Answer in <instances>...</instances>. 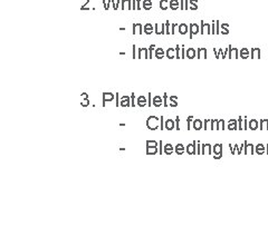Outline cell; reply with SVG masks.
<instances>
[{
	"label": "cell",
	"mask_w": 268,
	"mask_h": 226,
	"mask_svg": "<svg viewBox=\"0 0 268 226\" xmlns=\"http://www.w3.org/2000/svg\"><path fill=\"white\" fill-rule=\"evenodd\" d=\"M152 104L154 107L163 106V97H161V96H154Z\"/></svg>",
	"instance_id": "9"
},
{
	"label": "cell",
	"mask_w": 268,
	"mask_h": 226,
	"mask_svg": "<svg viewBox=\"0 0 268 226\" xmlns=\"http://www.w3.org/2000/svg\"><path fill=\"white\" fill-rule=\"evenodd\" d=\"M159 154H160V155L164 154V151H163V142H162V140H160V142H159Z\"/></svg>",
	"instance_id": "33"
},
{
	"label": "cell",
	"mask_w": 268,
	"mask_h": 226,
	"mask_svg": "<svg viewBox=\"0 0 268 226\" xmlns=\"http://www.w3.org/2000/svg\"><path fill=\"white\" fill-rule=\"evenodd\" d=\"M160 8L167 10L169 8V0H160Z\"/></svg>",
	"instance_id": "18"
},
{
	"label": "cell",
	"mask_w": 268,
	"mask_h": 226,
	"mask_svg": "<svg viewBox=\"0 0 268 226\" xmlns=\"http://www.w3.org/2000/svg\"><path fill=\"white\" fill-rule=\"evenodd\" d=\"M145 144H146V147H158L159 146V142H156V140H146Z\"/></svg>",
	"instance_id": "20"
},
{
	"label": "cell",
	"mask_w": 268,
	"mask_h": 226,
	"mask_svg": "<svg viewBox=\"0 0 268 226\" xmlns=\"http://www.w3.org/2000/svg\"><path fill=\"white\" fill-rule=\"evenodd\" d=\"M103 2V6H104V9L108 10V2H106V0H102Z\"/></svg>",
	"instance_id": "46"
},
{
	"label": "cell",
	"mask_w": 268,
	"mask_h": 226,
	"mask_svg": "<svg viewBox=\"0 0 268 226\" xmlns=\"http://www.w3.org/2000/svg\"><path fill=\"white\" fill-rule=\"evenodd\" d=\"M179 32L181 35H185L188 32V26H187L186 24H180L179 25Z\"/></svg>",
	"instance_id": "16"
},
{
	"label": "cell",
	"mask_w": 268,
	"mask_h": 226,
	"mask_svg": "<svg viewBox=\"0 0 268 226\" xmlns=\"http://www.w3.org/2000/svg\"><path fill=\"white\" fill-rule=\"evenodd\" d=\"M187 151H188V154H190V155L194 154V145H188V147H187Z\"/></svg>",
	"instance_id": "31"
},
{
	"label": "cell",
	"mask_w": 268,
	"mask_h": 226,
	"mask_svg": "<svg viewBox=\"0 0 268 226\" xmlns=\"http://www.w3.org/2000/svg\"><path fill=\"white\" fill-rule=\"evenodd\" d=\"M132 58L135 59L138 58V50H137V46L133 45V47H132Z\"/></svg>",
	"instance_id": "26"
},
{
	"label": "cell",
	"mask_w": 268,
	"mask_h": 226,
	"mask_svg": "<svg viewBox=\"0 0 268 226\" xmlns=\"http://www.w3.org/2000/svg\"><path fill=\"white\" fill-rule=\"evenodd\" d=\"M169 7H170L172 10H177L180 7V2L178 1V0H170V2H169Z\"/></svg>",
	"instance_id": "13"
},
{
	"label": "cell",
	"mask_w": 268,
	"mask_h": 226,
	"mask_svg": "<svg viewBox=\"0 0 268 226\" xmlns=\"http://www.w3.org/2000/svg\"><path fill=\"white\" fill-rule=\"evenodd\" d=\"M170 21H166V35H170Z\"/></svg>",
	"instance_id": "32"
},
{
	"label": "cell",
	"mask_w": 268,
	"mask_h": 226,
	"mask_svg": "<svg viewBox=\"0 0 268 226\" xmlns=\"http://www.w3.org/2000/svg\"><path fill=\"white\" fill-rule=\"evenodd\" d=\"M187 57V51L185 49V47H182V49H181V58H185Z\"/></svg>",
	"instance_id": "43"
},
{
	"label": "cell",
	"mask_w": 268,
	"mask_h": 226,
	"mask_svg": "<svg viewBox=\"0 0 268 226\" xmlns=\"http://www.w3.org/2000/svg\"><path fill=\"white\" fill-rule=\"evenodd\" d=\"M169 106L170 107H177L178 106V103L175 101H171V99H169Z\"/></svg>",
	"instance_id": "36"
},
{
	"label": "cell",
	"mask_w": 268,
	"mask_h": 226,
	"mask_svg": "<svg viewBox=\"0 0 268 226\" xmlns=\"http://www.w3.org/2000/svg\"><path fill=\"white\" fill-rule=\"evenodd\" d=\"M163 151H164V154H166V155H171L172 153H173L174 148H173V146L171 145V144H166V145H164V147H163Z\"/></svg>",
	"instance_id": "12"
},
{
	"label": "cell",
	"mask_w": 268,
	"mask_h": 226,
	"mask_svg": "<svg viewBox=\"0 0 268 226\" xmlns=\"http://www.w3.org/2000/svg\"><path fill=\"white\" fill-rule=\"evenodd\" d=\"M143 30H144L145 35H152L154 32V25L145 24L144 26H143Z\"/></svg>",
	"instance_id": "8"
},
{
	"label": "cell",
	"mask_w": 268,
	"mask_h": 226,
	"mask_svg": "<svg viewBox=\"0 0 268 226\" xmlns=\"http://www.w3.org/2000/svg\"><path fill=\"white\" fill-rule=\"evenodd\" d=\"M169 99H171V101H175V102H177V101H178V97H177V96H170V97H169Z\"/></svg>",
	"instance_id": "48"
},
{
	"label": "cell",
	"mask_w": 268,
	"mask_h": 226,
	"mask_svg": "<svg viewBox=\"0 0 268 226\" xmlns=\"http://www.w3.org/2000/svg\"><path fill=\"white\" fill-rule=\"evenodd\" d=\"M193 127L194 129H200L201 128V123H200V121H196L193 123Z\"/></svg>",
	"instance_id": "35"
},
{
	"label": "cell",
	"mask_w": 268,
	"mask_h": 226,
	"mask_svg": "<svg viewBox=\"0 0 268 226\" xmlns=\"http://www.w3.org/2000/svg\"><path fill=\"white\" fill-rule=\"evenodd\" d=\"M160 128H161V131H163L164 129V117L163 116H161V118H160Z\"/></svg>",
	"instance_id": "37"
},
{
	"label": "cell",
	"mask_w": 268,
	"mask_h": 226,
	"mask_svg": "<svg viewBox=\"0 0 268 226\" xmlns=\"http://www.w3.org/2000/svg\"><path fill=\"white\" fill-rule=\"evenodd\" d=\"M87 98H90V96L87 92H82V94H80V99H87Z\"/></svg>",
	"instance_id": "39"
},
{
	"label": "cell",
	"mask_w": 268,
	"mask_h": 226,
	"mask_svg": "<svg viewBox=\"0 0 268 226\" xmlns=\"http://www.w3.org/2000/svg\"><path fill=\"white\" fill-rule=\"evenodd\" d=\"M154 56L158 59H162L163 57H166V50L162 47H157L156 51H154Z\"/></svg>",
	"instance_id": "5"
},
{
	"label": "cell",
	"mask_w": 268,
	"mask_h": 226,
	"mask_svg": "<svg viewBox=\"0 0 268 226\" xmlns=\"http://www.w3.org/2000/svg\"><path fill=\"white\" fill-rule=\"evenodd\" d=\"M115 99V95L112 92H103V103L102 106H106V102H113Z\"/></svg>",
	"instance_id": "2"
},
{
	"label": "cell",
	"mask_w": 268,
	"mask_h": 226,
	"mask_svg": "<svg viewBox=\"0 0 268 226\" xmlns=\"http://www.w3.org/2000/svg\"><path fill=\"white\" fill-rule=\"evenodd\" d=\"M156 49H157L156 45H151L149 47V57H150V59H152V56L154 55V51H156Z\"/></svg>",
	"instance_id": "23"
},
{
	"label": "cell",
	"mask_w": 268,
	"mask_h": 226,
	"mask_svg": "<svg viewBox=\"0 0 268 226\" xmlns=\"http://www.w3.org/2000/svg\"><path fill=\"white\" fill-rule=\"evenodd\" d=\"M175 58H181V49L179 48V45L175 46Z\"/></svg>",
	"instance_id": "29"
},
{
	"label": "cell",
	"mask_w": 268,
	"mask_h": 226,
	"mask_svg": "<svg viewBox=\"0 0 268 226\" xmlns=\"http://www.w3.org/2000/svg\"><path fill=\"white\" fill-rule=\"evenodd\" d=\"M146 127L149 131H157L160 128V118L157 116H150L146 120Z\"/></svg>",
	"instance_id": "1"
},
{
	"label": "cell",
	"mask_w": 268,
	"mask_h": 226,
	"mask_svg": "<svg viewBox=\"0 0 268 226\" xmlns=\"http://www.w3.org/2000/svg\"><path fill=\"white\" fill-rule=\"evenodd\" d=\"M130 97H131V107H133V108H134V107L137 106V98L138 97L134 95V92H132Z\"/></svg>",
	"instance_id": "21"
},
{
	"label": "cell",
	"mask_w": 268,
	"mask_h": 226,
	"mask_svg": "<svg viewBox=\"0 0 268 226\" xmlns=\"http://www.w3.org/2000/svg\"><path fill=\"white\" fill-rule=\"evenodd\" d=\"M183 151H185V147H183L182 144H178V145L174 147V153H177L178 155H182Z\"/></svg>",
	"instance_id": "17"
},
{
	"label": "cell",
	"mask_w": 268,
	"mask_h": 226,
	"mask_svg": "<svg viewBox=\"0 0 268 226\" xmlns=\"http://www.w3.org/2000/svg\"><path fill=\"white\" fill-rule=\"evenodd\" d=\"M82 1V5H80V9L85 10L86 9V5H89L90 0H80Z\"/></svg>",
	"instance_id": "28"
},
{
	"label": "cell",
	"mask_w": 268,
	"mask_h": 226,
	"mask_svg": "<svg viewBox=\"0 0 268 226\" xmlns=\"http://www.w3.org/2000/svg\"><path fill=\"white\" fill-rule=\"evenodd\" d=\"M175 128V121L172 120H167L164 121V129H167V131H173Z\"/></svg>",
	"instance_id": "7"
},
{
	"label": "cell",
	"mask_w": 268,
	"mask_h": 226,
	"mask_svg": "<svg viewBox=\"0 0 268 226\" xmlns=\"http://www.w3.org/2000/svg\"><path fill=\"white\" fill-rule=\"evenodd\" d=\"M142 1L141 0H137V10H141L142 9Z\"/></svg>",
	"instance_id": "40"
},
{
	"label": "cell",
	"mask_w": 268,
	"mask_h": 226,
	"mask_svg": "<svg viewBox=\"0 0 268 226\" xmlns=\"http://www.w3.org/2000/svg\"><path fill=\"white\" fill-rule=\"evenodd\" d=\"M132 10H137V0H132Z\"/></svg>",
	"instance_id": "41"
},
{
	"label": "cell",
	"mask_w": 268,
	"mask_h": 226,
	"mask_svg": "<svg viewBox=\"0 0 268 226\" xmlns=\"http://www.w3.org/2000/svg\"><path fill=\"white\" fill-rule=\"evenodd\" d=\"M80 105H82L83 107L90 106V98H87V99H80Z\"/></svg>",
	"instance_id": "27"
},
{
	"label": "cell",
	"mask_w": 268,
	"mask_h": 226,
	"mask_svg": "<svg viewBox=\"0 0 268 226\" xmlns=\"http://www.w3.org/2000/svg\"><path fill=\"white\" fill-rule=\"evenodd\" d=\"M142 3H143V9H145V10H150L153 6V2L151 1V0H143Z\"/></svg>",
	"instance_id": "14"
},
{
	"label": "cell",
	"mask_w": 268,
	"mask_h": 226,
	"mask_svg": "<svg viewBox=\"0 0 268 226\" xmlns=\"http://www.w3.org/2000/svg\"><path fill=\"white\" fill-rule=\"evenodd\" d=\"M121 9L132 10V0H121Z\"/></svg>",
	"instance_id": "6"
},
{
	"label": "cell",
	"mask_w": 268,
	"mask_h": 226,
	"mask_svg": "<svg viewBox=\"0 0 268 226\" xmlns=\"http://www.w3.org/2000/svg\"><path fill=\"white\" fill-rule=\"evenodd\" d=\"M185 3H186V9H188V0H186Z\"/></svg>",
	"instance_id": "50"
},
{
	"label": "cell",
	"mask_w": 268,
	"mask_h": 226,
	"mask_svg": "<svg viewBox=\"0 0 268 226\" xmlns=\"http://www.w3.org/2000/svg\"><path fill=\"white\" fill-rule=\"evenodd\" d=\"M180 8L181 9L185 8V0H181V1H180Z\"/></svg>",
	"instance_id": "47"
},
{
	"label": "cell",
	"mask_w": 268,
	"mask_h": 226,
	"mask_svg": "<svg viewBox=\"0 0 268 226\" xmlns=\"http://www.w3.org/2000/svg\"><path fill=\"white\" fill-rule=\"evenodd\" d=\"M159 154L158 147H146V155H156Z\"/></svg>",
	"instance_id": "15"
},
{
	"label": "cell",
	"mask_w": 268,
	"mask_h": 226,
	"mask_svg": "<svg viewBox=\"0 0 268 226\" xmlns=\"http://www.w3.org/2000/svg\"><path fill=\"white\" fill-rule=\"evenodd\" d=\"M142 55H143V56H144V58L150 59V57H149V48L143 47L142 48Z\"/></svg>",
	"instance_id": "25"
},
{
	"label": "cell",
	"mask_w": 268,
	"mask_h": 226,
	"mask_svg": "<svg viewBox=\"0 0 268 226\" xmlns=\"http://www.w3.org/2000/svg\"><path fill=\"white\" fill-rule=\"evenodd\" d=\"M162 97H163V106L164 107H169V104H168L169 103V96H168L167 92H164Z\"/></svg>",
	"instance_id": "24"
},
{
	"label": "cell",
	"mask_w": 268,
	"mask_h": 226,
	"mask_svg": "<svg viewBox=\"0 0 268 226\" xmlns=\"http://www.w3.org/2000/svg\"><path fill=\"white\" fill-rule=\"evenodd\" d=\"M198 32V26L191 24L190 25V38H192V34H197Z\"/></svg>",
	"instance_id": "19"
},
{
	"label": "cell",
	"mask_w": 268,
	"mask_h": 226,
	"mask_svg": "<svg viewBox=\"0 0 268 226\" xmlns=\"http://www.w3.org/2000/svg\"><path fill=\"white\" fill-rule=\"evenodd\" d=\"M154 32H156L157 35H161V29L159 28V24L154 25Z\"/></svg>",
	"instance_id": "34"
},
{
	"label": "cell",
	"mask_w": 268,
	"mask_h": 226,
	"mask_svg": "<svg viewBox=\"0 0 268 226\" xmlns=\"http://www.w3.org/2000/svg\"><path fill=\"white\" fill-rule=\"evenodd\" d=\"M152 101H153L152 94H151V92H149V94H148V106H149V107H152V105H153Z\"/></svg>",
	"instance_id": "30"
},
{
	"label": "cell",
	"mask_w": 268,
	"mask_h": 226,
	"mask_svg": "<svg viewBox=\"0 0 268 226\" xmlns=\"http://www.w3.org/2000/svg\"><path fill=\"white\" fill-rule=\"evenodd\" d=\"M166 57L168 59H173L175 58V48H171L169 47L166 50Z\"/></svg>",
	"instance_id": "11"
},
{
	"label": "cell",
	"mask_w": 268,
	"mask_h": 226,
	"mask_svg": "<svg viewBox=\"0 0 268 226\" xmlns=\"http://www.w3.org/2000/svg\"><path fill=\"white\" fill-rule=\"evenodd\" d=\"M120 106L123 107V108H127V107H130L131 106V97H128V96H123V97L120 99Z\"/></svg>",
	"instance_id": "4"
},
{
	"label": "cell",
	"mask_w": 268,
	"mask_h": 226,
	"mask_svg": "<svg viewBox=\"0 0 268 226\" xmlns=\"http://www.w3.org/2000/svg\"><path fill=\"white\" fill-rule=\"evenodd\" d=\"M178 24H172L171 25V34L172 35H174L175 34V28H177L178 27Z\"/></svg>",
	"instance_id": "38"
},
{
	"label": "cell",
	"mask_w": 268,
	"mask_h": 226,
	"mask_svg": "<svg viewBox=\"0 0 268 226\" xmlns=\"http://www.w3.org/2000/svg\"><path fill=\"white\" fill-rule=\"evenodd\" d=\"M120 95H119V92H116V96H115V98H116V104H115V105H116V107H119L120 106Z\"/></svg>",
	"instance_id": "42"
},
{
	"label": "cell",
	"mask_w": 268,
	"mask_h": 226,
	"mask_svg": "<svg viewBox=\"0 0 268 226\" xmlns=\"http://www.w3.org/2000/svg\"><path fill=\"white\" fill-rule=\"evenodd\" d=\"M144 30H143V25L141 24H133L132 25V34L133 35H142Z\"/></svg>",
	"instance_id": "3"
},
{
	"label": "cell",
	"mask_w": 268,
	"mask_h": 226,
	"mask_svg": "<svg viewBox=\"0 0 268 226\" xmlns=\"http://www.w3.org/2000/svg\"><path fill=\"white\" fill-rule=\"evenodd\" d=\"M116 10L119 9V6H120V3H121V0H116Z\"/></svg>",
	"instance_id": "49"
},
{
	"label": "cell",
	"mask_w": 268,
	"mask_h": 226,
	"mask_svg": "<svg viewBox=\"0 0 268 226\" xmlns=\"http://www.w3.org/2000/svg\"><path fill=\"white\" fill-rule=\"evenodd\" d=\"M138 58H142V48L138 49Z\"/></svg>",
	"instance_id": "45"
},
{
	"label": "cell",
	"mask_w": 268,
	"mask_h": 226,
	"mask_svg": "<svg viewBox=\"0 0 268 226\" xmlns=\"http://www.w3.org/2000/svg\"><path fill=\"white\" fill-rule=\"evenodd\" d=\"M194 56H196V51H194V49H192V48H189V49L187 50V57L193 58Z\"/></svg>",
	"instance_id": "22"
},
{
	"label": "cell",
	"mask_w": 268,
	"mask_h": 226,
	"mask_svg": "<svg viewBox=\"0 0 268 226\" xmlns=\"http://www.w3.org/2000/svg\"><path fill=\"white\" fill-rule=\"evenodd\" d=\"M179 121H180L179 117L175 118V129H178V131H180V127H179Z\"/></svg>",
	"instance_id": "44"
},
{
	"label": "cell",
	"mask_w": 268,
	"mask_h": 226,
	"mask_svg": "<svg viewBox=\"0 0 268 226\" xmlns=\"http://www.w3.org/2000/svg\"><path fill=\"white\" fill-rule=\"evenodd\" d=\"M137 105L139 107H141V108H143V107H145L146 105H148V99H146L144 96H139V97L137 98Z\"/></svg>",
	"instance_id": "10"
}]
</instances>
